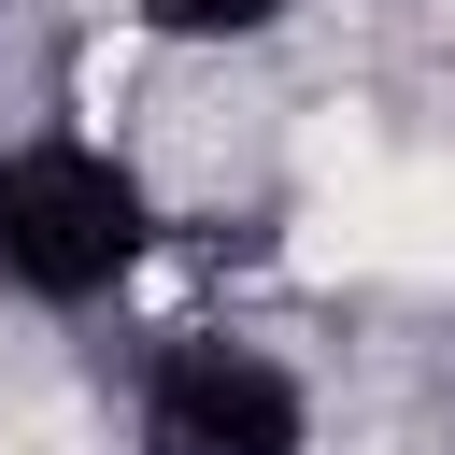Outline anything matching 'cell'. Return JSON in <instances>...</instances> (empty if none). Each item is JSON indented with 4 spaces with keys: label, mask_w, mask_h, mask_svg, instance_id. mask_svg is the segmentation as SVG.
I'll return each instance as SVG.
<instances>
[{
    "label": "cell",
    "mask_w": 455,
    "mask_h": 455,
    "mask_svg": "<svg viewBox=\"0 0 455 455\" xmlns=\"http://www.w3.org/2000/svg\"><path fill=\"white\" fill-rule=\"evenodd\" d=\"M171 242L156 171L114 128H0V299L43 327L114 313Z\"/></svg>",
    "instance_id": "cell-1"
},
{
    "label": "cell",
    "mask_w": 455,
    "mask_h": 455,
    "mask_svg": "<svg viewBox=\"0 0 455 455\" xmlns=\"http://www.w3.org/2000/svg\"><path fill=\"white\" fill-rule=\"evenodd\" d=\"M128 455H313V370L256 327H156L128 355Z\"/></svg>",
    "instance_id": "cell-2"
},
{
    "label": "cell",
    "mask_w": 455,
    "mask_h": 455,
    "mask_svg": "<svg viewBox=\"0 0 455 455\" xmlns=\"http://www.w3.org/2000/svg\"><path fill=\"white\" fill-rule=\"evenodd\" d=\"M128 28L156 57H256V43L299 28V0H128Z\"/></svg>",
    "instance_id": "cell-3"
},
{
    "label": "cell",
    "mask_w": 455,
    "mask_h": 455,
    "mask_svg": "<svg viewBox=\"0 0 455 455\" xmlns=\"http://www.w3.org/2000/svg\"><path fill=\"white\" fill-rule=\"evenodd\" d=\"M0 14H14V0H0Z\"/></svg>",
    "instance_id": "cell-4"
}]
</instances>
